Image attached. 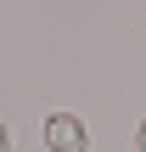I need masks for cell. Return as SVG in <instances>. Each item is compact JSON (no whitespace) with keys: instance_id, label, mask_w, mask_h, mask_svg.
Masks as SVG:
<instances>
[{"instance_id":"obj_1","label":"cell","mask_w":146,"mask_h":152,"mask_svg":"<svg viewBox=\"0 0 146 152\" xmlns=\"http://www.w3.org/2000/svg\"><path fill=\"white\" fill-rule=\"evenodd\" d=\"M45 141H51V152H84V124L73 118V113H56L51 124H45Z\"/></svg>"},{"instance_id":"obj_2","label":"cell","mask_w":146,"mask_h":152,"mask_svg":"<svg viewBox=\"0 0 146 152\" xmlns=\"http://www.w3.org/2000/svg\"><path fill=\"white\" fill-rule=\"evenodd\" d=\"M141 152H146V118H141Z\"/></svg>"},{"instance_id":"obj_3","label":"cell","mask_w":146,"mask_h":152,"mask_svg":"<svg viewBox=\"0 0 146 152\" xmlns=\"http://www.w3.org/2000/svg\"><path fill=\"white\" fill-rule=\"evenodd\" d=\"M0 152H6V124H0Z\"/></svg>"}]
</instances>
